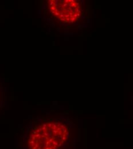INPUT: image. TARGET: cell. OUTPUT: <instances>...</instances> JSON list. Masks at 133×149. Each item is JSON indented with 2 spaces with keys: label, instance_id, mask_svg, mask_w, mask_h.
Masks as SVG:
<instances>
[{
  "label": "cell",
  "instance_id": "6da1fadb",
  "mask_svg": "<svg viewBox=\"0 0 133 149\" xmlns=\"http://www.w3.org/2000/svg\"><path fill=\"white\" fill-rule=\"evenodd\" d=\"M78 141L75 127L69 119L43 118L22 131L16 149H77Z\"/></svg>",
  "mask_w": 133,
  "mask_h": 149
},
{
  "label": "cell",
  "instance_id": "7a4b0ae2",
  "mask_svg": "<svg viewBox=\"0 0 133 149\" xmlns=\"http://www.w3.org/2000/svg\"><path fill=\"white\" fill-rule=\"evenodd\" d=\"M48 5L52 16L66 24L77 21L83 11L81 4L76 0H50Z\"/></svg>",
  "mask_w": 133,
  "mask_h": 149
}]
</instances>
